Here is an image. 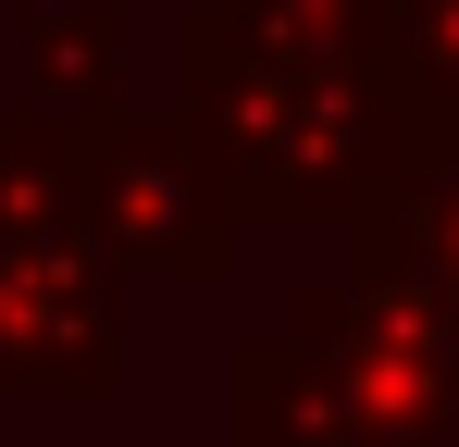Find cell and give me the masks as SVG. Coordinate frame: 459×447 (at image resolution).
I'll use <instances>...</instances> for the list:
<instances>
[{
    "instance_id": "cell-1",
    "label": "cell",
    "mask_w": 459,
    "mask_h": 447,
    "mask_svg": "<svg viewBox=\"0 0 459 447\" xmlns=\"http://www.w3.org/2000/svg\"><path fill=\"white\" fill-rule=\"evenodd\" d=\"M174 74H186V149L212 162L236 224H273V236H310V224H348L397 174L410 149V112L373 63H323V50H286L261 38L236 0H199L186 38H174Z\"/></svg>"
},
{
    "instance_id": "cell-2",
    "label": "cell",
    "mask_w": 459,
    "mask_h": 447,
    "mask_svg": "<svg viewBox=\"0 0 459 447\" xmlns=\"http://www.w3.org/2000/svg\"><path fill=\"white\" fill-rule=\"evenodd\" d=\"M286 323L335 361V385H348V410L373 423V447H410V435H447L459 423V311L435 286H410L397 261L348 249V274L299 286Z\"/></svg>"
},
{
    "instance_id": "cell-3",
    "label": "cell",
    "mask_w": 459,
    "mask_h": 447,
    "mask_svg": "<svg viewBox=\"0 0 459 447\" xmlns=\"http://www.w3.org/2000/svg\"><path fill=\"white\" fill-rule=\"evenodd\" d=\"M87 249L125 286H224L248 224L224 212V187L186 149V125L112 100V112H87Z\"/></svg>"
},
{
    "instance_id": "cell-4",
    "label": "cell",
    "mask_w": 459,
    "mask_h": 447,
    "mask_svg": "<svg viewBox=\"0 0 459 447\" xmlns=\"http://www.w3.org/2000/svg\"><path fill=\"white\" fill-rule=\"evenodd\" d=\"M125 385V274L87 236L0 224V398L100 410Z\"/></svg>"
},
{
    "instance_id": "cell-5",
    "label": "cell",
    "mask_w": 459,
    "mask_h": 447,
    "mask_svg": "<svg viewBox=\"0 0 459 447\" xmlns=\"http://www.w3.org/2000/svg\"><path fill=\"white\" fill-rule=\"evenodd\" d=\"M224 447H373V423L348 410V385H335V361L310 348L299 323L273 311L261 336H236L224 361Z\"/></svg>"
},
{
    "instance_id": "cell-6",
    "label": "cell",
    "mask_w": 459,
    "mask_h": 447,
    "mask_svg": "<svg viewBox=\"0 0 459 447\" xmlns=\"http://www.w3.org/2000/svg\"><path fill=\"white\" fill-rule=\"evenodd\" d=\"M348 249L397 261L410 286H435V298L459 311V125H410L397 174L348 212Z\"/></svg>"
},
{
    "instance_id": "cell-7",
    "label": "cell",
    "mask_w": 459,
    "mask_h": 447,
    "mask_svg": "<svg viewBox=\"0 0 459 447\" xmlns=\"http://www.w3.org/2000/svg\"><path fill=\"white\" fill-rule=\"evenodd\" d=\"M13 74L38 112H112L125 100V13L112 0H25L13 13Z\"/></svg>"
},
{
    "instance_id": "cell-8",
    "label": "cell",
    "mask_w": 459,
    "mask_h": 447,
    "mask_svg": "<svg viewBox=\"0 0 459 447\" xmlns=\"http://www.w3.org/2000/svg\"><path fill=\"white\" fill-rule=\"evenodd\" d=\"M0 224L25 236H87V125L75 112H0Z\"/></svg>"
},
{
    "instance_id": "cell-9",
    "label": "cell",
    "mask_w": 459,
    "mask_h": 447,
    "mask_svg": "<svg viewBox=\"0 0 459 447\" xmlns=\"http://www.w3.org/2000/svg\"><path fill=\"white\" fill-rule=\"evenodd\" d=\"M373 74L397 87L410 125H459V0H385Z\"/></svg>"
},
{
    "instance_id": "cell-10",
    "label": "cell",
    "mask_w": 459,
    "mask_h": 447,
    "mask_svg": "<svg viewBox=\"0 0 459 447\" xmlns=\"http://www.w3.org/2000/svg\"><path fill=\"white\" fill-rule=\"evenodd\" d=\"M236 13L286 50H323V63H373V38H385V0H236Z\"/></svg>"
},
{
    "instance_id": "cell-11",
    "label": "cell",
    "mask_w": 459,
    "mask_h": 447,
    "mask_svg": "<svg viewBox=\"0 0 459 447\" xmlns=\"http://www.w3.org/2000/svg\"><path fill=\"white\" fill-rule=\"evenodd\" d=\"M410 447H459V423H447V435H410Z\"/></svg>"
}]
</instances>
